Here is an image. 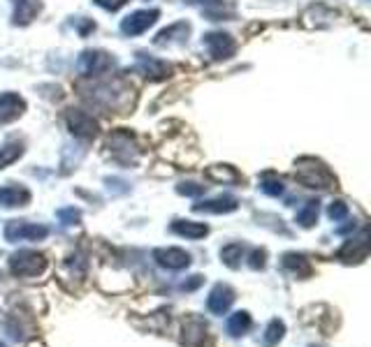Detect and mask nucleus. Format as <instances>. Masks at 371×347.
<instances>
[{"label":"nucleus","mask_w":371,"mask_h":347,"mask_svg":"<svg viewBox=\"0 0 371 347\" xmlns=\"http://www.w3.org/2000/svg\"><path fill=\"white\" fill-rule=\"evenodd\" d=\"M283 269H288L290 274H295L297 278H306L311 276V264L304 255H297V252H285L283 255Z\"/></svg>","instance_id":"obj_17"},{"label":"nucleus","mask_w":371,"mask_h":347,"mask_svg":"<svg viewBox=\"0 0 371 347\" xmlns=\"http://www.w3.org/2000/svg\"><path fill=\"white\" fill-rule=\"evenodd\" d=\"M176 192L186 195V197H200V195H204V185H198V183H181V185H176Z\"/></svg>","instance_id":"obj_28"},{"label":"nucleus","mask_w":371,"mask_h":347,"mask_svg":"<svg viewBox=\"0 0 371 347\" xmlns=\"http://www.w3.org/2000/svg\"><path fill=\"white\" fill-rule=\"evenodd\" d=\"M327 215H330L334 222H339L343 218H348V206L343 204V202H332L330 209H327Z\"/></svg>","instance_id":"obj_27"},{"label":"nucleus","mask_w":371,"mask_h":347,"mask_svg":"<svg viewBox=\"0 0 371 347\" xmlns=\"http://www.w3.org/2000/svg\"><path fill=\"white\" fill-rule=\"evenodd\" d=\"M265 257H267V252L265 250H253V255H250V269H265Z\"/></svg>","instance_id":"obj_29"},{"label":"nucleus","mask_w":371,"mask_h":347,"mask_svg":"<svg viewBox=\"0 0 371 347\" xmlns=\"http://www.w3.org/2000/svg\"><path fill=\"white\" fill-rule=\"evenodd\" d=\"M204 44H207L209 53L216 61H228L237 51V42L232 40V35H228V33H209V35H204Z\"/></svg>","instance_id":"obj_5"},{"label":"nucleus","mask_w":371,"mask_h":347,"mask_svg":"<svg viewBox=\"0 0 371 347\" xmlns=\"http://www.w3.org/2000/svg\"><path fill=\"white\" fill-rule=\"evenodd\" d=\"M235 289H232L230 285L225 283H218L216 287L211 289V294L207 299V306H209V311L213 315H225L230 311V306L235 304Z\"/></svg>","instance_id":"obj_8"},{"label":"nucleus","mask_w":371,"mask_h":347,"mask_svg":"<svg viewBox=\"0 0 371 347\" xmlns=\"http://www.w3.org/2000/svg\"><path fill=\"white\" fill-rule=\"evenodd\" d=\"M0 347H7V345H3V343H0Z\"/></svg>","instance_id":"obj_33"},{"label":"nucleus","mask_w":371,"mask_h":347,"mask_svg":"<svg viewBox=\"0 0 371 347\" xmlns=\"http://www.w3.org/2000/svg\"><path fill=\"white\" fill-rule=\"evenodd\" d=\"M111 65H114V61L102 51H86V53H81V58H79V70H81V74H86V77L105 74Z\"/></svg>","instance_id":"obj_7"},{"label":"nucleus","mask_w":371,"mask_h":347,"mask_svg":"<svg viewBox=\"0 0 371 347\" xmlns=\"http://www.w3.org/2000/svg\"><path fill=\"white\" fill-rule=\"evenodd\" d=\"M12 3H14V24L16 26L31 24L37 16V12L42 9L40 0H12Z\"/></svg>","instance_id":"obj_15"},{"label":"nucleus","mask_w":371,"mask_h":347,"mask_svg":"<svg viewBox=\"0 0 371 347\" xmlns=\"http://www.w3.org/2000/svg\"><path fill=\"white\" fill-rule=\"evenodd\" d=\"M31 204V190L24 185H3L0 187V206L16 209V206Z\"/></svg>","instance_id":"obj_12"},{"label":"nucleus","mask_w":371,"mask_h":347,"mask_svg":"<svg viewBox=\"0 0 371 347\" xmlns=\"http://www.w3.org/2000/svg\"><path fill=\"white\" fill-rule=\"evenodd\" d=\"M318 202L311 200V202H306L304 204V209L297 211V222L302 224V227H313L315 220H318Z\"/></svg>","instance_id":"obj_23"},{"label":"nucleus","mask_w":371,"mask_h":347,"mask_svg":"<svg viewBox=\"0 0 371 347\" xmlns=\"http://www.w3.org/2000/svg\"><path fill=\"white\" fill-rule=\"evenodd\" d=\"M297 181L306 187H318V190H330V187L337 185V178L334 174L325 167L320 160H313V157H302V160H297Z\"/></svg>","instance_id":"obj_1"},{"label":"nucleus","mask_w":371,"mask_h":347,"mask_svg":"<svg viewBox=\"0 0 371 347\" xmlns=\"http://www.w3.org/2000/svg\"><path fill=\"white\" fill-rule=\"evenodd\" d=\"M24 109H26L24 98H19L16 93H3L0 95V125L16 120L24 114Z\"/></svg>","instance_id":"obj_10"},{"label":"nucleus","mask_w":371,"mask_h":347,"mask_svg":"<svg viewBox=\"0 0 371 347\" xmlns=\"http://www.w3.org/2000/svg\"><path fill=\"white\" fill-rule=\"evenodd\" d=\"M188 31H190V26L186 24V21L172 24L170 28H165L163 33H158V37H156V44H165V42L174 40V35H176V33H188Z\"/></svg>","instance_id":"obj_25"},{"label":"nucleus","mask_w":371,"mask_h":347,"mask_svg":"<svg viewBox=\"0 0 371 347\" xmlns=\"http://www.w3.org/2000/svg\"><path fill=\"white\" fill-rule=\"evenodd\" d=\"M46 269V257L35 250H19L9 259V271L16 278H35Z\"/></svg>","instance_id":"obj_2"},{"label":"nucleus","mask_w":371,"mask_h":347,"mask_svg":"<svg viewBox=\"0 0 371 347\" xmlns=\"http://www.w3.org/2000/svg\"><path fill=\"white\" fill-rule=\"evenodd\" d=\"M137 63H139V70H142L148 79H165L170 77L172 68L163 61L151 58V56H144V53H137Z\"/></svg>","instance_id":"obj_13"},{"label":"nucleus","mask_w":371,"mask_h":347,"mask_svg":"<svg viewBox=\"0 0 371 347\" xmlns=\"http://www.w3.org/2000/svg\"><path fill=\"white\" fill-rule=\"evenodd\" d=\"M250 329V315L246 311H239L235 315H230L228 320V333L239 338V336H244L246 331Z\"/></svg>","instance_id":"obj_20"},{"label":"nucleus","mask_w":371,"mask_h":347,"mask_svg":"<svg viewBox=\"0 0 371 347\" xmlns=\"http://www.w3.org/2000/svg\"><path fill=\"white\" fill-rule=\"evenodd\" d=\"M200 285H202V276H193L190 283H183V289H186V292H190V289L200 287Z\"/></svg>","instance_id":"obj_32"},{"label":"nucleus","mask_w":371,"mask_h":347,"mask_svg":"<svg viewBox=\"0 0 371 347\" xmlns=\"http://www.w3.org/2000/svg\"><path fill=\"white\" fill-rule=\"evenodd\" d=\"M207 341V324L200 320H188L183 326V345L186 347H200Z\"/></svg>","instance_id":"obj_16"},{"label":"nucleus","mask_w":371,"mask_h":347,"mask_svg":"<svg viewBox=\"0 0 371 347\" xmlns=\"http://www.w3.org/2000/svg\"><path fill=\"white\" fill-rule=\"evenodd\" d=\"M59 215L65 220V224H72V222L79 220V211H74V209H65V211H61Z\"/></svg>","instance_id":"obj_31"},{"label":"nucleus","mask_w":371,"mask_h":347,"mask_svg":"<svg viewBox=\"0 0 371 347\" xmlns=\"http://www.w3.org/2000/svg\"><path fill=\"white\" fill-rule=\"evenodd\" d=\"M21 153H24V148H21V144H16V142L0 148V170H5L7 165H12L14 160H19Z\"/></svg>","instance_id":"obj_24"},{"label":"nucleus","mask_w":371,"mask_h":347,"mask_svg":"<svg viewBox=\"0 0 371 347\" xmlns=\"http://www.w3.org/2000/svg\"><path fill=\"white\" fill-rule=\"evenodd\" d=\"M260 187H263V192L272 195V197L283 195V183L278 181V178H269V176H265L263 181H260Z\"/></svg>","instance_id":"obj_26"},{"label":"nucleus","mask_w":371,"mask_h":347,"mask_svg":"<svg viewBox=\"0 0 371 347\" xmlns=\"http://www.w3.org/2000/svg\"><path fill=\"white\" fill-rule=\"evenodd\" d=\"M283 333H285L283 320H278V317H274V320L267 324V329H265V333H263V345H265V347L278 345V343H281V338H283Z\"/></svg>","instance_id":"obj_21"},{"label":"nucleus","mask_w":371,"mask_h":347,"mask_svg":"<svg viewBox=\"0 0 371 347\" xmlns=\"http://www.w3.org/2000/svg\"><path fill=\"white\" fill-rule=\"evenodd\" d=\"M128 3V0H96V5H100L102 9H109V12H116Z\"/></svg>","instance_id":"obj_30"},{"label":"nucleus","mask_w":371,"mask_h":347,"mask_svg":"<svg viewBox=\"0 0 371 347\" xmlns=\"http://www.w3.org/2000/svg\"><path fill=\"white\" fill-rule=\"evenodd\" d=\"M207 176L211 181H218V183H237L241 181L239 172L235 167H228V165H216V167H209L207 170Z\"/></svg>","instance_id":"obj_19"},{"label":"nucleus","mask_w":371,"mask_h":347,"mask_svg":"<svg viewBox=\"0 0 371 347\" xmlns=\"http://www.w3.org/2000/svg\"><path fill=\"white\" fill-rule=\"evenodd\" d=\"M49 229L44 224H35V222H26V220H9L5 227V239L9 243L16 241H42L46 239Z\"/></svg>","instance_id":"obj_3"},{"label":"nucleus","mask_w":371,"mask_h":347,"mask_svg":"<svg viewBox=\"0 0 371 347\" xmlns=\"http://www.w3.org/2000/svg\"><path fill=\"white\" fill-rule=\"evenodd\" d=\"M241 257H244V246H241V243H230V246L220 250V259L225 261L230 269H239Z\"/></svg>","instance_id":"obj_22"},{"label":"nucleus","mask_w":371,"mask_h":347,"mask_svg":"<svg viewBox=\"0 0 371 347\" xmlns=\"http://www.w3.org/2000/svg\"><path fill=\"white\" fill-rule=\"evenodd\" d=\"M158 16H161L158 9H139V12H133L130 16L123 19V24H121V31H123L126 35H130V37L142 35L158 21Z\"/></svg>","instance_id":"obj_4"},{"label":"nucleus","mask_w":371,"mask_h":347,"mask_svg":"<svg viewBox=\"0 0 371 347\" xmlns=\"http://www.w3.org/2000/svg\"><path fill=\"white\" fill-rule=\"evenodd\" d=\"M239 202L235 197H216V200H209V202H200L193 206L195 213H232L237 211Z\"/></svg>","instance_id":"obj_14"},{"label":"nucleus","mask_w":371,"mask_h":347,"mask_svg":"<svg viewBox=\"0 0 371 347\" xmlns=\"http://www.w3.org/2000/svg\"><path fill=\"white\" fill-rule=\"evenodd\" d=\"M172 232L179 234V237H186V239H202L209 234V227L202 222H190V220H176L172 222Z\"/></svg>","instance_id":"obj_18"},{"label":"nucleus","mask_w":371,"mask_h":347,"mask_svg":"<svg viewBox=\"0 0 371 347\" xmlns=\"http://www.w3.org/2000/svg\"><path fill=\"white\" fill-rule=\"evenodd\" d=\"M65 120H68V128L74 137H81V139H91L96 137L98 133V123L93 120V116H88L86 111H79V109H70L65 114Z\"/></svg>","instance_id":"obj_6"},{"label":"nucleus","mask_w":371,"mask_h":347,"mask_svg":"<svg viewBox=\"0 0 371 347\" xmlns=\"http://www.w3.org/2000/svg\"><path fill=\"white\" fill-rule=\"evenodd\" d=\"M369 255V239H367V232H362L360 239H350L346 246L339 250V259H343L346 264H352V261H365Z\"/></svg>","instance_id":"obj_11"},{"label":"nucleus","mask_w":371,"mask_h":347,"mask_svg":"<svg viewBox=\"0 0 371 347\" xmlns=\"http://www.w3.org/2000/svg\"><path fill=\"white\" fill-rule=\"evenodd\" d=\"M153 259L165 269L172 271H181L190 264V255L181 248H158L153 250Z\"/></svg>","instance_id":"obj_9"}]
</instances>
